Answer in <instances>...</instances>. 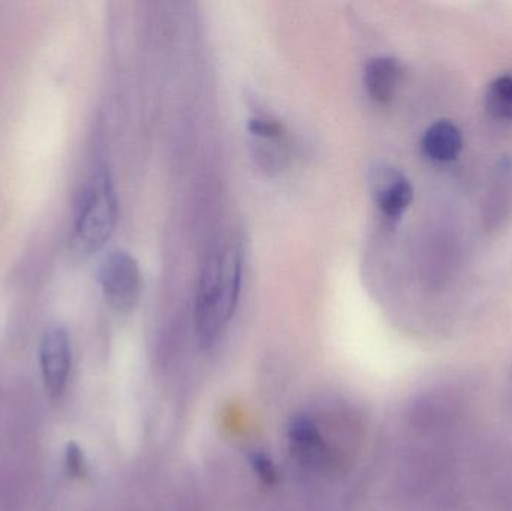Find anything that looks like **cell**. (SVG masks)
Returning a JSON list of instances; mask_svg holds the SVG:
<instances>
[{"label":"cell","instance_id":"cell-1","mask_svg":"<svg viewBox=\"0 0 512 511\" xmlns=\"http://www.w3.org/2000/svg\"><path fill=\"white\" fill-rule=\"evenodd\" d=\"M245 252L236 234L222 236L207 254L195 294L194 323L198 342L212 348L227 332L239 306Z\"/></svg>","mask_w":512,"mask_h":511},{"label":"cell","instance_id":"cell-12","mask_svg":"<svg viewBox=\"0 0 512 511\" xmlns=\"http://www.w3.org/2000/svg\"><path fill=\"white\" fill-rule=\"evenodd\" d=\"M66 465H68L69 473L74 476H81L86 471L83 452L77 444H69L68 450H66Z\"/></svg>","mask_w":512,"mask_h":511},{"label":"cell","instance_id":"cell-2","mask_svg":"<svg viewBox=\"0 0 512 511\" xmlns=\"http://www.w3.org/2000/svg\"><path fill=\"white\" fill-rule=\"evenodd\" d=\"M119 218V198L110 171L99 167L81 191L72 224L71 248L80 257L101 251Z\"/></svg>","mask_w":512,"mask_h":511},{"label":"cell","instance_id":"cell-5","mask_svg":"<svg viewBox=\"0 0 512 511\" xmlns=\"http://www.w3.org/2000/svg\"><path fill=\"white\" fill-rule=\"evenodd\" d=\"M369 186L376 206L391 221L402 218L414 200V188L408 177L391 165H375L370 170Z\"/></svg>","mask_w":512,"mask_h":511},{"label":"cell","instance_id":"cell-9","mask_svg":"<svg viewBox=\"0 0 512 511\" xmlns=\"http://www.w3.org/2000/svg\"><path fill=\"white\" fill-rule=\"evenodd\" d=\"M486 107L496 119L512 122V75H501L489 84Z\"/></svg>","mask_w":512,"mask_h":511},{"label":"cell","instance_id":"cell-4","mask_svg":"<svg viewBox=\"0 0 512 511\" xmlns=\"http://www.w3.org/2000/svg\"><path fill=\"white\" fill-rule=\"evenodd\" d=\"M286 437H288L289 452H291L292 458L304 470L312 471V473H327L333 468V452L319 429L318 423L312 417L307 414H298V416L292 417Z\"/></svg>","mask_w":512,"mask_h":511},{"label":"cell","instance_id":"cell-10","mask_svg":"<svg viewBox=\"0 0 512 511\" xmlns=\"http://www.w3.org/2000/svg\"><path fill=\"white\" fill-rule=\"evenodd\" d=\"M249 132L258 141H282L285 129L277 120L270 117L256 116L249 122Z\"/></svg>","mask_w":512,"mask_h":511},{"label":"cell","instance_id":"cell-7","mask_svg":"<svg viewBox=\"0 0 512 511\" xmlns=\"http://www.w3.org/2000/svg\"><path fill=\"white\" fill-rule=\"evenodd\" d=\"M402 75L403 69L399 60L390 56L375 57L364 69L363 80L367 95L378 104H387L396 96Z\"/></svg>","mask_w":512,"mask_h":511},{"label":"cell","instance_id":"cell-3","mask_svg":"<svg viewBox=\"0 0 512 511\" xmlns=\"http://www.w3.org/2000/svg\"><path fill=\"white\" fill-rule=\"evenodd\" d=\"M98 282L104 299L117 312H129L140 299L141 270L129 252L111 251L105 255L98 269Z\"/></svg>","mask_w":512,"mask_h":511},{"label":"cell","instance_id":"cell-6","mask_svg":"<svg viewBox=\"0 0 512 511\" xmlns=\"http://www.w3.org/2000/svg\"><path fill=\"white\" fill-rule=\"evenodd\" d=\"M41 371L45 387L53 396L65 392L71 372V342L63 327H50L42 336Z\"/></svg>","mask_w":512,"mask_h":511},{"label":"cell","instance_id":"cell-8","mask_svg":"<svg viewBox=\"0 0 512 511\" xmlns=\"http://www.w3.org/2000/svg\"><path fill=\"white\" fill-rule=\"evenodd\" d=\"M421 147L432 161L451 162L462 152L463 135L454 123L439 120L424 132Z\"/></svg>","mask_w":512,"mask_h":511},{"label":"cell","instance_id":"cell-11","mask_svg":"<svg viewBox=\"0 0 512 511\" xmlns=\"http://www.w3.org/2000/svg\"><path fill=\"white\" fill-rule=\"evenodd\" d=\"M249 464H251L252 470L264 485H276L279 473H277L276 465L267 453L256 452L255 450L249 455Z\"/></svg>","mask_w":512,"mask_h":511}]
</instances>
